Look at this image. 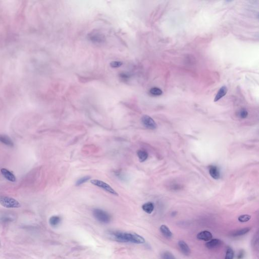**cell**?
<instances>
[{
	"label": "cell",
	"instance_id": "cell-14",
	"mask_svg": "<svg viewBox=\"0 0 259 259\" xmlns=\"http://www.w3.org/2000/svg\"><path fill=\"white\" fill-rule=\"evenodd\" d=\"M142 208L145 212L150 214L152 213L154 208V204H153L152 202H146L144 205H143L142 206Z\"/></svg>",
	"mask_w": 259,
	"mask_h": 259
},
{
	"label": "cell",
	"instance_id": "cell-23",
	"mask_svg": "<svg viewBox=\"0 0 259 259\" xmlns=\"http://www.w3.org/2000/svg\"><path fill=\"white\" fill-rule=\"evenodd\" d=\"M162 257L163 259H176L172 254L169 252H165L163 254Z\"/></svg>",
	"mask_w": 259,
	"mask_h": 259
},
{
	"label": "cell",
	"instance_id": "cell-24",
	"mask_svg": "<svg viewBox=\"0 0 259 259\" xmlns=\"http://www.w3.org/2000/svg\"><path fill=\"white\" fill-rule=\"evenodd\" d=\"M123 65V62L121 61H112L110 63V66L112 68H117L121 67Z\"/></svg>",
	"mask_w": 259,
	"mask_h": 259
},
{
	"label": "cell",
	"instance_id": "cell-4",
	"mask_svg": "<svg viewBox=\"0 0 259 259\" xmlns=\"http://www.w3.org/2000/svg\"><path fill=\"white\" fill-rule=\"evenodd\" d=\"M90 182L97 187H99L103 190H105L107 192L110 193L111 194L114 195L115 196H118V193L112 188V187L108 184L107 183H105L104 182L102 181L101 180H97V179H93L90 181Z\"/></svg>",
	"mask_w": 259,
	"mask_h": 259
},
{
	"label": "cell",
	"instance_id": "cell-6",
	"mask_svg": "<svg viewBox=\"0 0 259 259\" xmlns=\"http://www.w3.org/2000/svg\"><path fill=\"white\" fill-rule=\"evenodd\" d=\"M88 37L89 40L94 43H102L105 40V37L103 35L97 32L90 33Z\"/></svg>",
	"mask_w": 259,
	"mask_h": 259
},
{
	"label": "cell",
	"instance_id": "cell-19",
	"mask_svg": "<svg viewBox=\"0 0 259 259\" xmlns=\"http://www.w3.org/2000/svg\"><path fill=\"white\" fill-rule=\"evenodd\" d=\"M149 92L151 95L153 96H160L163 94V91L160 89L157 88V87H153L150 89Z\"/></svg>",
	"mask_w": 259,
	"mask_h": 259
},
{
	"label": "cell",
	"instance_id": "cell-26",
	"mask_svg": "<svg viewBox=\"0 0 259 259\" xmlns=\"http://www.w3.org/2000/svg\"><path fill=\"white\" fill-rule=\"evenodd\" d=\"M2 222H11V221H12V218H11L10 217H3L2 218Z\"/></svg>",
	"mask_w": 259,
	"mask_h": 259
},
{
	"label": "cell",
	"instance_id": "cell-8",
	"mask_svg": "<svg viewBox=\"0 0 259 259\" xmlns=\"http://www.w3.org/2000/svg\"><path fill=\"white\" fill-rule=\"evenodd\" d=\"M212 237H213L212 234L208 231H203L199 232V233L197 235L198 239L205 241H210V240H212Z\"/></svg>",
	"mask_w": 259,
	"mask_h": 259
},
{
	"label": "cell",
	"instance_id": "cell-25",
	"mask_svg": "<svg viewBox=\"0 0 259 259\" xmlns=\"http://www.w3.org/2000/svg\"><path fill=\"white\" fill-rule=\"evenodd\" d=\"M239 114H240V117L241 118H246L247 117L248 112H247V110L245 109H242L240 110Z\"/></svg>",
	"mask_w": 259,
	"mask_h": 259
},
{
	"label": "cell",
	"instance_id": "cell-16",
	"mask_svg": "<svg viewBox=\"0 0 259 259\" xmlns=\"http://www.w3.org/2000/svg\"><path fill=\"white\" fill-rule=\"evenodd\" d=\"M61 222V218L60 216H53L49 219V224L52 227H57Z\"/></svg>",
	"mask_w": 259,
	"mask_h": 259
},
{
	"label": "cell",
	"instance_id": "cell-7",
	"mask_svg": "<svg viewBox=\"0 0 259 259\" xmlns=\"http://www.w3.org/2000/svg\"><path fill=\"white\" fill-rule=\"evenodd\" d=\"M1 172L4 177L9 181L12 182L16 181V179L15 175L8 170L6 169L5 168H2L1 170Z\"/></svg>",
	"mask_w": 259,
	"mask_h": 259
},
{
	"label": "cell",
	"instance_id": "cell-13",
	"mask_svg": "<svg viewBox=\"0 0 259 259\" xmlns=\"http://www.w3.org/2000/svg\"><path fill=\"white\" fill-rule=\"evenodd\" d=\"M227 92V88L226 86H223L221 87L219 91L218 92L217 94L216 95L214 99V102H217L219 100H220L222 97L226 95Z\"/></svg>",
	"mask_w": 259,
	"mask_h": 259
},
{
	"label": "cell",
	"instance_id": "cell-5",
	"mask_svg": "<svg viewBox=\"0 0 259 259\" xmlns=\"http://www.w3.org/2000/svg\"><path fill=\"white\" fill-rule=\"evenodd\" d=\"M141 122L143 126L147 129L154 130L157 128V124L155 121L148 115H143L141 118Z\"/></svg>",
	"mask_w": 259,
	"mask_h": 259
},
{
	"label": "cell",
	"instance_id": "cell-20",
	"mask_svg": "<svg viewBox=\"0 0 259 259\" xmlns=\"http://www.w3.org/2000/svg\"><path fill=\"white\" fill-rule=\"evenodd\" d=\"M90 179H91V177L89 176L82 177V178H81L79 179V180H77V181L76 182V183H75V185L77 186L81 185L82 184L86 183L88 180H90Z\"/></svg>",
	"mask_w": 259,
	"mask_h": 259
},
{
	"label": "cell",
	"instance_id": "cell-17",
	"mask_svg": "<svg viewBox=\"0 0 259 259\" xmlns=\"http://www.w3.org/2000/svg\"><path fill=\"white\" fill-rule=\"evenodd\" d=\"M160 232H162V233L166 237L170 238L172 236V233L171 230H170L169 228L166 225H163L160 226Z\"/></svg>",
	"mask_w": 259,
	"mask_h": 259
},
{
	"label": "cell",
	"instance_id": "cell-3",
	"mask_svg": "<svg viewBox=\"0 0 259 259\" xmlns=\"http://www.w3.org/2000/svg\"><path fill=\"white\" fill-rule=\"evenodd\" d=\"M0 204L6 208H18L21 206L18 201L8 196H0Z\"/></svg>",
	"mask_w": 259,
	"mask_h": 259
},
{
	"label": "cell",
	"instance_id": "cell-9",
	"mask_svg": "<svg viewBox=\"0 0 259 259\" xmlns=\"http://www.w3.org/2000/svg\"><path fill=\"white\" fill-rule=\"evenodd\" d=\"M222 243V242L221 240L216 238L210 240V241L205 244V246L207 248L209 249H216L220 247Z\"/></svg>",
	"mask_w": 259,
	"mask_h": 259
},
{
	"label": "cell",
	"instance_id": "cell-28",
	"mask_svg": "<svg viewBox=\"0 0 259 259\" xmlns=\"http://www.w3.org/2000/svg\"><path fill=\"white\" fill-rule=\"evenodd\" d=\"M121 78H122L123 79H128L129 78V76L127 74H124V73H122L121 74Z\"/></svg>",
	"mask_w": 259,
	"mask_h": 259
},
{
	"label": "cell",
	"instance_id": "cell-11",
	"mask_svg": "<svg viewBox=\"0 0 259 259\" xmlns=\"http://www.w3.org/2000/svg\"><path fill=\"white\" fill-rule=\"evenodd\" d=\"M209 173L213 178L218 180L220 177V173L218 168L215 166H211L209 167Z\"/></svg>",
	"mask_w": 259,
	"mask_h": 259
},
{
	"label": "cell",
	"instance_id": "cell-1",
	"mask_svg": "<svg viewBox=\"0 0 259 259\" xmlns=\"http://www.w3.org/2000/svg\"><path fill=\"white\" fill-rule=\"evenodd\" d=\"M108 235L111 240L118 243L134 244H143L145 243V239L142 236L135 233L111 231L108 232Z\"/></svg>",
	"mask_w": 259,
	"mask_h": 259
},
{
	"label": "cell",
	"instance_id": "cell-22",
	"mask_svg": "<svg viewBox=\"0 0 259 259\" xmlns=\"http://www.w3.org/2000/svg\"><path fill=\"white\" fill-rule=\"evenodd\" d=\"M251 219V216L249 215H243L238 217V220L240 222L244 223L249 221Z\"/></svg>",
	"mask_w": 259,
	"mask_h": 259
},
{
	"label": "cell",
	"instance_id": "cell-18",
	"mask_svg": "<svg viewBox=\"0 0 259 259\" xmlns=\"http://www.w3.org/2000/svg\"><path fill=\"white\" fill-rule=\"evenodd\" d=\"M250 228H245L243 229H240L236 231L235 232H233L232 234V235L233 236H242V235H244L246 234L247 233V232H249L250 231Z\"/></svg>",
	"mask_w": 259,
	"mask_h": 259
},
{
	"label": "cell",
	"instance_id": "cell-27",
	"mask_svg": "<svg viewBox=\"0 0 259 259\" xmlns=\"http://www.w3.org/2000/svg\"><path fill=\"white\" fill-rule=\"evenodd\" d=\"M244 252L243 250H241L240 252V253L238 254V259H242L243 258V257H244Z\"/></svg>",
	"mask_w": 259,
	"mask_h": 259
},
{
	"label": "cell",
	"instance_id": "cell-15",
	"mask_svg": "<svg viewBox=\"0 0 259 259\" xmlns=\"http://www.w3.org/2000/svg\"><path fill=\"white\" fill-rule=\"evenodd\" d=\"M137 154L140 162L141 163L145 162L148 157V153L147 152V151L144 150H138V151H137Z\"/></svg>",
	"mask_w": 259,
	"mask_h": 259
},
{
	"label": "cell",
	"instance_id": "cell-12",
	"mask_svg": "<svg viewBox=\"0 0 259 259\" xmlns=\"http://www.w3.org/2000/svg\"><path fill=\"white\" fill-rule=\"evenodd\" d=\"M179 247H180V250H181V252L184 254L186 256H188L190 255L191 253V250L189 249L188 246L187 245V243L185 241H179L178 243Z\"/></svg>",
	"mask_w": 259,
	"mask_h": 259
},
{
	"label": "cell",
	"instance_id": "cell-10",
	"mask_svg": "<svg viewBox=\"0 0 259 259\" xmlns=\"http://www.w3.org/2000/svg\"><path fill=\"white\" fill-rule=\"evenodd\" d=\"M0 142L9 147H13L14 146L13 142L10 137L7 135L0 134Z\"/></svg>",
	"mask_w": 259,
	"mask_h": 259
},
{
	"label": "cell",
	"instance_id": "cell-2",
	"mask_svg": "<svg viewBox=\"0 0 259 259\" xmlns=\"http://www.w3.org/2000/svg\"><path fill=\"white\" fill-rule=\"evenodd\" d=\"M93 215L96 220L102 224H107L111 222V215L100 208H94L93 210Z\"/></svg>",
	"mask_w": 259,
	"mask_h": 259
},
{
	"label": "cell",
	"instance_id": "cell-21",
	"mask_svg": "<svg viewBox=\"0 0 259 259\" xmlns=\"http://www.w3.org/2000/svg\"><path fill=\"white\" fill-rule=\"evenodd\" d=\"M234 256V254L233 250L230 247H228L225 259H233Z\"/></svg>",
	"mask_w": 259,
	"mask_h": 259
}]
</instances>
